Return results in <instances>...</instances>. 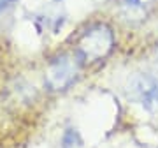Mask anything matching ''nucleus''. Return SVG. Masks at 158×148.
<instances>
[{"label": "nucleus", "instance_id": "5", "mask_svg": "<svg viewBox=\"0 0 158 148\" xmlns=\"http://www.w3.org/2000/svg\"><path fill=\"white\" fill-rule=\"evenodd\" d=\"M62 148H85V139L77 129L69 127L62 134Z\"/></svg>", "mask_w": 158, "mask_h": 148}, {"label": "nucleus", "instance_id": "2", "mask_svg": "<svg viewBox=\"0 0 158 148\" xmlns=\"http://www.w3.org/2000/svg\"><path fill=\"white\" fill-rule=\"evenodd\" d=\"M79 74V60L72 55H60L48 65L46 83L51 90H65Z\"/></svg>", "mask_w": 158, "mask_h": 148}, {"label": "nucleus", "instance_id": "1", "mask_svg": "<svg viewBox=\"0 0 158 148\" xmlns=\"http://www.w3.org/2000/svg\"><path fill=\"white\" fill-rule=\"evenodd\" d=\"M128 99L134 104H139L148 113L158 111V78L148 72L134 74L127 88Z\"/></svg>", "mask_w": 158, "mask_h": 148}, {"label": "nucleus", "instance_id": "3", "mask_svg": "<svg viewBox=\"0 0 158 148\" xmlns=\"http://www.w3.org/2000/svg\"><path fill=\"white\" fill-rule=\"evenodd\" d=\"M113 46V32L104 27H93L86 32L79 41V55L85 60H98L100 57L107 55Z\"/></svg>", "mask_w": 158, "mask_h": 148}, {"label": "nucleus", "instance_id": "6", "mask_svg": "<svg viewBox=\"0 0 158 148\" xmlns=\"http://www.w3.org/2000/svg\"><path fill=\"white\" fill-rule=\"evenodd\" d=\"M18 0H0V12H4V11H7L11 6H14Z\"/></svg>", "mask_w": 158, "mask_h": 148}, {"label": "nucleus", "instance_id": "4", "mask_svg": "<svg viewBox=\"0 0 158 148\" xmlns=\"http://www.w3.org/2000/svg\"><path fill=\"white\" fill-rule=\"evenodd\" d=\"M156 0H119V14L127 21H141L149 14Z\"/></svg>", "mask_w": 158, "mask_h": 148}]
</instances>
